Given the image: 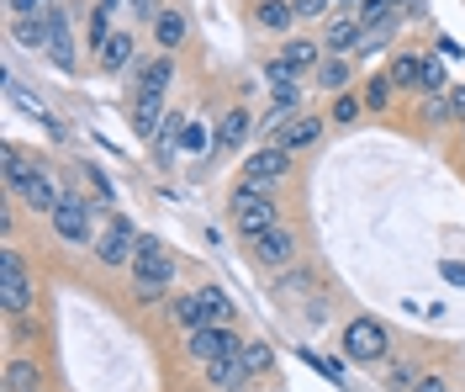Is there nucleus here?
<instances>
[{"label": "nucleus", "instance_id": "f257e3e1", "mask_svg": "<svg viewBox=\"0 0 465 392\" xmlns=\"http://www.w3.org/2000/svg\"><path fill=\"white\" fill-rule=\"evenodd\" d=\"M232 223L254 239L275 223V202H270V186H254V181H238L232 186Z\"/></svg>", "mask_w": 465, "mask_h": 392}, {"label": "nucleus", "instance_id": "f03ea898", "mask_svg": "<svg viewBox=\"0 0 465 392\" xmlns=\"http://www.w3.org/2000/svg\"><path fill=\"white\" fill-rule=\"evenodd\" d=\"M386 356V329L376 318H354L344 329V361H360V366H376Z\"/></svg>", "mask_w": 465, "mask_h": 392}, {"label": "nucleus", "instance_id": "7ed1b4c3", "mask_svg": "<svg viewBox=\"0 0 465 392\" xmlns=\"http://www.w3.org/2000/svg\"><path fill=\"white\" fill-rule=\"evenodd\" d=\"M0 302H5V313H27L32 302V281L16 249H0Z\"/></svg>", "mask_w": 465, "mask_h": 392}, {"label": "nucleus", "instance_id": "20e7f679", "mask_svg": "<svg viewBox=\"0 0 465 392\" xmlns=\"http://www.w3.org/2000/svg\"><path fill=\"white\" fill-rule=\"evenodd\" d=\"M133 255H138V234H133V223L116 212L112 223H106V234L95 239V260H101V266H133Z\"/></svg>", "mask_w": 465, "mask_h": 392}, {"label": "nucleus", "instance_id": "39448f33", "mask_svg": "<svg viewBox=\"0 0 465 392\" xmlns=\"http://www.w3.org/2000/svg\"><path fill=\"white\" fill-rule=\"evenodd\" d=\"M191 356L196 361H223V356H238L243 350V339L232 334V324H202V329H191Z\"/></svg>", "mask_w": 465, "mask_h": 392}, {"label": "nucleus", "instance_id": "423d86ee", "mask_svg": "<svg viewBox=\"0 0 465 392\" xmlns=\"http://www.w3.org/2000/svg\"><path fill=\"white\" fill-rule=\"evenodd\" d=\"M54 234L64 244H85L90 239V202L85 196H69V191H64V202L54 207Z\"/></svg>", "mask_w": 465, "mask_h": 392}, {"label": "nucleus", "instance_id": "0eeeda50", "mask_svg": "<svg viewBox=\"0 0 465 392\" xmlns=\"http://www.w3.org/2000/svg\"><path fill=\"white\" fill-rule=\"evenodd\" d=\"M286 170H291V149H281V144H270V149L243 159V181H254V186H275Z\"/></svg>", "mask_w": 465, "mask_h": 392}, {"label": "nucleus", "instance_id": "6e6552de", "mask_svg": "<svg viewBox=\"0 0 465 392\" xmlns=\"http://www.w3.org/2000/svg\"><path fill=\"white\" fill-rule=\"evenodd\" d=\"M43 54H48L64 75H74V69H80V59H74V37H69V22H64V11H58V5H48V48H43Z\"/></svg>", "mask_w": 465, "mask_h": 392}, {"label": "nucleus", "instance_id": "1a4fd4ad", "mask_svg": "<svg viewBox=\"0 0 465 392\" xmlns=\"http://www.w3.org/2000/svg\"><path fill=\"white\" fill-rule=\"evenodd\" d=\"M254 260L260 266H286L291 255H296V239H291V228H281V223H270L264 234H254Z\"/></svg>", "mask_w": 465, "mask_h": 392}, {"label": "nucleus", "instance_id": "9d476101", "mask_svg": "<svg viewBox=\"0 0 465 392\" xmlns=\"http://www.w3.org/2000/svg\"><path fill=\"white\" fill-rule=\"evenodd\" d=\"M133 276H153V281H174V260L164 255V244L138 234V255H133Z\"/></svg>", "mask_w": 465, "mask_h": 392}, {"label": "nucleus", "instance_id": "9b49d317", "mask_svg": "<svg viewBox=\"0 0 465 392\" xmlns=\"http://www.w3.org/2000/svg\"><path fill=\"white\" fill-rule=\"evenodd\" d=\"M22 202H27L32 212H48V217H54V207L64 202V191L54 186V176H48V165H37V170L27 176V186H22Z\"/></svg>", "mask_w": 465, "mask_h": 392}, {"label": "nucleus", "instance_id": "f8f14e48", "mask_svg": "<svg viewBox=\"0 0 465 392\" xmlns=\"http://www.w3.org/2000/svg\"><path fill=\"white\" fill-rule=\"evenodd\" d=\"M159 122H164V95L138 91L133 95V127H138V138H159Z\"/></svg>", "mask_w": 465, "mask_h": 392}, {"label": "nucleus", "instance_id": "ddd939ff", "mask_svg": "<svg viewBox=\"0 0 465 392\" xmlns=\"http://www.w3.org/2000/svg\"><path fill=\"white\" fill-rule=\"evenodd\" d=\"M206 382H212L217 392H243V382H249V366H243V356L206 361Z\"/></svg>", "mask_w": 465, "mask_h": 392}, {"label": "nucleus", "instance_id": "4468645a", "mask_svg": "<svg viewBox=\"0 0 465 392\" xmlns=\"http://www.w3.org/2000/svg\"><path fill=\"white\" fill-rule=\"evenodd\" d=\"M360 37H365V22H360V16H333V27H328V37H322V48H328V54H354Z\"/></svg>", "mask_w": 465, "mask_h": 392}, {"label": "nucleus", "instance_id": "2eb2a0df", "mask_svg": "<svg viewBox=\"0 0 465 392\" xmlns=\"http://www.w3.org/2000/svg\"><path fill=\"white\" fill-rule=\"evenodd\" d=\"M322 127H328L322 117H296L291 127H275V144L296 154V149H307V144H318V138H322Z\"/></svg>", "mask_w": 465, "mask_h": 392}, {"label": "nucleus", "instance_id": "dca6fc26", "mask_svg": "<svg viewBox=\"0 0 465 392\" xmlns=\"http://www.w3.org/2000/svg\"><path fill=\"white\" fill-rule=\"evenodd\" d=\"M185 27H191V22H185V11H159V16H153V37H159V48L174 54V48L185 43Z\"/></svg>", "mask_w": 465, "mask_h": 392}, {"label": "nucleus", "instance_id": "f3484780", "mask_svg": "<svg viewBox=\"0 0 465 392\" xmlns=\"http://www.w3.org/2000/svg\"><path fill=\"white\" fill-rule=\"evenodd\" d=\"M170 80H174V59H170V54H159V59H148L143 69H138V91L164 95V91H170Z\"/></svg>", "mask_w": 465, "mask_h": 392}, {"label": "nucleus", "instance_id": "a211bd4d", "mask_svg": "<svg viewBox=\"0 0 465 392\" xmlns=\"http://www.w3.org/2000/svg\"><path fill=\"white\" fill-rule=\"evenodd\" d=\"M133 64V32H112L101 43V69H127Z\"/></svg>", "mask_w": 465, "mask_h": 392}, {"label": "nucleus", "instance_id": "6ab92c4d", "mask_svg": "<svg viewBox=\"0 0 465 392\" xmlns=\"http://www.w3.org/2000/svg\"><path fill=\"white\" fill-rule=\"evenodd\" d=\"M281 59H286L291 69H296V75H302V69H318V64H322V43H307V37H291Z\"/></svg>", "mask_w": 465, "mask_h": 392}, {"label": "nucleus", "instance_id": "aec40b11", "mask_svg": "<svg viewBox=\"0 0 465 392\" xmlns=\"http://www.w3.org/2000/svg\"><path fill=\"white\" fill-rule=\"evenodd\" d=\"M0 159H5V186H11V191H22V186H27V176L37 170V165H32L16 144H5V149H0Z\"/></svg>", "mask_w": 465, "mask_h": 392}, {"label": "nucleus", "instance_id": "412c9836", "mask_svg": "<svg viewBox=\"0 0 465 392\" xmlns=\"http://www.w3.org/2000/svg\"><path fill=\"white\" fill-rule=\"evenodd\" d=\"M391 85H402V91H423V59H412V54H402V59H391Z\"/></svg>", "mask_w": 465, "mask_h": 392}, {"label": "nucleus", "instance_id": "4be33fe9", "mask_svg": "<svg viewBox=\"0 0 465 392\" xmlns=\"http://www.w3.org/2000/svg\"><path fill=\"white\" fill-rule=\"evenodd\" d=\"M318 85H322V91H333V95L349 85V59H344V54H328V59L318 64Z\"/></svg>", "mask_w": 465, "mask_h": 392}, {"label": "nucleus", "instance_id": "5701e85b", "mask_svg": "<svg viewBox=\"0 0 465 392\" xmlns=\"http://www.w3.org/2000/svg\"><path fill=\"white\" fill-rule=\"evenodd\" d=\"M37 382H43V371L32 361H11L5 366V392H37Z\"/></svg>", "mask_w": 465, "mask_h": 392}, {"label": "nucleus", "instance_id": "b1692460", "mask_svg": "<svg viewBox=\"0 0 465 392\" xmlns=\"http://www.w3.org/2000/svg\"><path fill=\"white\" fill-rule=\"evenodd\" d=\"M249 127H254V122H249V112H228V117H223V127H217V144H223V149H238V144L249 138Z\"/></svg>", "mask_w": 465, "mask_h": 392}, {"label": "nucleus", "instance_id": "393cba45", "mask_svg": "<svg viewBox=\"0 0 465 392\" xmlns=\"http://www.w3.org/2000/svg\"><path fill=\"white\" fill-rule=\"evenodd\" d=\"M291 22H296V5H291V0H264V5H260V27L286 32Z\"/></svg>", "mask_w": 465, "mask_h": 392}, {"label": "nucleus", "instance_id": "a878e982", "mask_svg": "<svg viewBox=\"0 0 465 392\" xmlns=\"http://www.w3.org/2000/svg\"><path fill=\"white\" fill-rule=\"evenodd\" d=\"M202 307H206V324H232V302L223 286H202Z\"/></svg>", "mask_w": 465, "mask_h": 392}, {"label": "nucleus", "instance_id": "bb28decb", "mask_svg": "<svg viewBox=\"0 0 465 392\" xmlns=\"http://www.w3.org/2000/svg\"><path fill=\"white\" fill-rule=\"evenodd\" d=\"M174 318L185 324V334L202 329L206 324V307H202V292H185V297H174Z\"/></svg>", "mask_w": 465, "mask_h": 392}, {"label": "nucleus", "instance_id": "cd10ccee", "mask_svg": "<svg viewBox=\"0 0 465 392\" xmlns=\"http://www.w3.org/2000/svg\"><path fill=\"white\" fill-rule=\"evenodd\" d=\"M180 149H185V154H212V149H217V138L206 133L202 122H185V133H180Z\"/></svg>", "mask_w": 465, "mask_h": 392}, {"label": "nucleus", "instance_id": "c85d7f7f", "mask_svg": "<svg viewBox=\"0 0 465 392\" xmlns=\"http://www.w3.org/2000/svg\"><path fill=\"white\" fill-rule=\"evenodd\" d=\"M365 27H376V22H386V16H397V0H360V11H354Z\"/></svg>", "mask_w": 465, "mask_h": 392}, {"label": "nucleus", "instance_id": "c756f323", "mask_svg": "<svg viewBox=\"0 0 465 392\" xmlns=\"http://www.w3.org/2000/svg\"><path fill=\"white\" fill-rule=\"evenodd\" d=\"M238 356H243V366H249V371H270V361H275V350H270L264 339H249Z\"/></svg>", "mask_w": 465, "mask_h": 392}, {"label": "nucleus", "instance_id": "7c9ffc66", "mask_svg": "<svg viewBox=\"0 0 465 392\" xmlns=\"http://www.w3.org/2000/svg\"><path fill=\"white\" fill-rule=\"evenodd\" d=\"M391 91H397V85H391V75H376V80L365 85V106H371V112H386Z\"/></svg>", "mask_w": 465, "mask_h": 392}, {"label": "nucleus", "instance_id": "2f4dec72", "mask_svg": "<svg viewBox=\"0 0 465 392\" xmlns=\"http://www.w3.org/2000/svg\"><path fill=\"white\" fill-rule=\"evenodd\" d=\"M180 133H185V117L164 112V122H159V138H153V144H159V154H170L174 144H180Z\"/></svg>", "mask_w": 465, "mask_h": 392}, {"label": "nucleus", "instance_id": "473e14b6", "mask_svg": "<svg viewBox=\"0 0 465 392\" xmlns=\"http://www.w3.org/2000/svg\"><path fill=\"white\" fill-rule=\"evenodd\" d=\"M170 281H153V276H133V297L138 302H164Z\"/></svg>", "mask_w": 465, "mask_h": 392}, {"label": "nucleus", "instance_id": "72a5a7b5", "mask_svg": "<svg viewBox=\"0 0 465 392\" xmlns=\"http://www.w3.org/2000/svg\"><path fill=\"white\" fill-rule=\"evenodd\" d=\"M302 361L312 366V371H322L328 382H339V387H344V361H328V356H312V350H302Z\"/></svg>", "mask_w": 465, "mask_h": 392}, {"label": "nucleus", "instance_id": "f704fd0d", "mask_svg": "<svg viewBox=\"0 0 465 392\" xmlns=\"http://www.w3.org/2000/svg\"><path fill=\"white\" fill-rule=\"evenodd\" d=\"M423 117L434 122V127H439V122H450V117H455V106H450V95H444V91H434L429 101H423Z\"/></svg>", "mask_w": 465, "mask_h": 392}, {"label": "nucleus", "instance_id": "c9c22d12", "mask_svg": "<svg viewBox=\"0 0 465 392\" xmlns=\"http://www.w3.org/2000/svg\"><path fill=\"white\" fill-rule=\"evenodd\" d=\"M434 91H450V80H444V64L439 59H423V95Z\"/></svg>", "mask_w": 465, "mask_h": 392}, {"label": "nucleus", "instance_id": "e433bc0d", "mask_svg": "<svg viewBox=\"0 0 465 392\" xmlns=\"http://www.w3.org/2000/svg\"><path fill=\"white\" fill-rule=\"evenodd\" d=\"M264 80H270V85H296V69H291L286 59H270L264 64Z\"/></svg>", "mask_w": 465, "mask_h": 392}, {"label": "nucleus", "instance_id": "4c0bfd02", "mask_svg": "<svg viewBox=\"0 0 465 392\" xmlns=\"http://www.w3.org/2000/svg\"><path fill=\"white\" fill-rule=\"evenodd\" d=\"M354 117H360V101L339 91V101H333V122H354Z\"/></svg>", "mask_w": 465, "mask_h": 392}, {"label": "nucleus", "instance_id": "58836bf2", "mask_svg": "<svg viewBox=\"0 0 465 392\" xmlns=\"http://www.w3.org/2000/svg\"><path fill=\"white\" fill-rule=\"evenodd\" d=\"M333 0H296V16H328Z\"/></svg>", "mask_w": 465, "mask_h": 392}, {"label": "nucleus", "instance_id": "ea45409f", "mask_svg": "<svg viewBox=\"0 0 465 392\" xmlns=\"http://www.w3.org/2000/svg\"><path fill=\"white\" fill-rule=\"evenodd\" d=\"M275 292H281V297H296V292H312V281H307V276H286Z\"/></svg>", "mask_w": 465, "mask_h": 392}, {"label": "nucleus", "instance_id": "a19ab883", "mask_svg": "<svg viewBox=\"0 0 465 392\" xmlns=\"http://www.w3.org/2000/svg\"><path fill=\"white\" fill-rule=\"evenodd\" d=\"M439 276H444L450 286H465V266H460V260H444V266H439Z\"/></svg>", "mask_w": 465, "mask_h": 392}, {"label": "nucleus", "instance_id": "79ce46f5", "mask_svg": "<svg viewBox=\"0 0 465 392\" xmlns=\"http://www.w3.org/2000/svg\"><path fill=\"white\" fill-rule=\"evenodd\" d=\"M11 11H16V16H43L48 0H11Z\"/></svg>", "mask_w": 465, "mask_h": 392}, {"label": "nucleus", "instance_id": "37998d69", "mask_svg": "<svg viewBox=\"0 0 465 392\" xmlns=\"http://www.w3.org/2000/svg\"><path fill=\"white\" fill-rule=\"evenodd\" d=\"M127 5H133V16H148V22L159 16V0H127Z\"/></svg>", "mask_w": 465, "mask_h": 392}, {"label": "nucleus", "instance_id": "c03bdc74", "mask_svg": "<svg viewBox=\"0 0 465 392\" xmlns=\"http://www.w3.org/2000/svg\"><path fill=\"white\" fill-rule=\"evenodd\" d=\"M450 106H455V122H465V85H450Z\"/></svg>", "mask_w": 465, "mask_h": 392}, {"label": "nucleus", "instance_id": "a18cd8bd", "mask_svg": "<svg viewBox=\"0 0 465 392\" xmlns=\"http://www.w3.org/2000/svg\"><path fill=\"white\" fill-rule=\"evenodd\" d=\"M90 186H95V196H106V202H112V181H106L101 170H90Z\"/></svg>", "mask_w": 465, "mask_h": 392}, {"label": "nucleus", "instance_id": "49530a36", "mask_svg": "<svg viewBox=\"0 0 465 392\" xmlns=\"http://www.w3.org/2000/svg\"><path fill=\"white\" fill-rule=\"evenodd\" d=\"M418 392H450V382H444V377H423V382H418Z\"/></svg>", "mask_w": 465, "mask_h": 392}, {"label": "nucleus", "instance_id": "de8ad7c7", "mask_svg": "<svg viewBox=\"0 0 465 392\" xmlns=\"http://www.w3.org/2000/svg\"><path fill=\"white\" fill-rule=\"evenodd\" d=\"M95 5H101V11H116V5H122V0H95Z\"/></svg>", "mask_w": 465, "mask_h": 392}, {"label": "nucleus", "instance_id": "09e8293b", "mask_svg": "<svg viewBox=\"0 0 465 392\" xmlns=\"http://www.w3.org/2000/svg\"><path fill=\"white\" fill-rule=\"evenodd\" d=\"M460 133H465V122H460Z\"/></svg>", "mask_w": 465, "mask_h": 392}]
</instances>
